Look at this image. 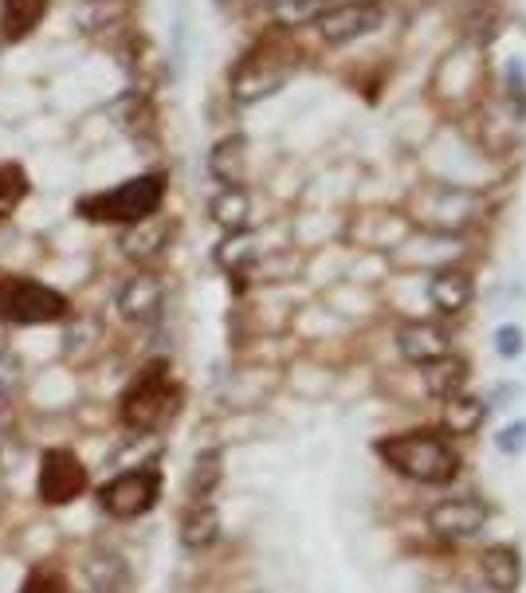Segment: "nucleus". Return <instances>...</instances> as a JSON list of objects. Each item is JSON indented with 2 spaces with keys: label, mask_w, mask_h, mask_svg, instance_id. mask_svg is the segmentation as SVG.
<instances>
[{
  "label": "nucleus",
  "mask_w": 526,
  "mask_h": 593,
  "mask_svg": "<svg viewBox=\"0 0 526 593\" xmlns=\"http://www.w3.org/2000/svg\"><path fill=\"white\" fill-rule=\"evenodd\" d=\"M377 456L397 476H405L413 484H448L460 472V452L452 448L448 436L432 429L385 436V440H377Z\"/></svg>",
  "instance_id": "1"
},
{
  "label": "nucleus",
  "mask_w": 526,
  "mask_h": 593,
  "mask_svg": "<svg viewBox=\"0 0 526 593\" xmlns=\"http://www.w3.org/2000/svg\"><path fill=\"white\" fill-rule=\"evenodd\" d=\"M165 201V177L161 173H142L134 181H122L106 193L83 197L75 209L87 220H103V224H138L146 216H154Z\"/></svg>",
  "instance_id": "2"
},
{
  "label": "nucleus",
  "mask_w": 526,
  "mask_h": 593,
  "mask_svg": "<svg viewBox=\"0 0 526 593\" xmlns=\"http://www.w3.org/2000/svg\"><path fill=\"white\" fill-rule=\"evenodd\" d=\"M71 303L55 287L28 275H0V323L44 326L67 319Z\"/></svg>",
  "instance_id": "3"
},
{
  "label": "nucleus",
  "mask_w": 526,
  "mask_h": 593,
  "mask_svg": "<svg viewBox=\"0 0 526 593\" xmlns=\"http://www.w3.org/2000/svg\"><path fill=\"white\" fill-rule=\"evenodd\" d=\"M177 409V389L169 385V366L154 362L146 366L138 381L122 397V421L134 432H158Z\"/></svg>",
  "instance_id": "4"
},
{
  "label": "nucleus",
  "mask_w": 526,
  "mask_h": 593,
  "mask_svg": "<svg viewBox=\"0 0 526 593\" xmlns=\"http://www.w3.org/2000/svg\"><path fill=\"white\" fill-rule=\"evenodd\" d=\"M158 495H161L158 468H134V472L114 476L99 491V503H103L106 515H114V519H138V515H146L158 503Z\"/></svg>",
  "instance_id": "5"
},
{
  "label": "nucleus",
  "mask_w": 526,
  "mask_h": 593,
  "mask_svg": "<svg viewBox=\"0 0 526 593\" xmlns=\"http://www.w3.org/2000/svg\"><path fill=\"white\" fill-rule=\"evenodd\" d=\"M291 75V59L283 52H271V48H260L252 52L232 75V99L236 103H260L267 95H275Z\"/></svg>",
  "instance_id": "6"
},
{
  "label": "nucleus",
  "mask_w": 526,
  "mask_h": 593,
  "mask_svg": "<svg viewBox=\"0 0 526 593\" xmlns=\"http://www.w3.org/2000/svg\"><path fill=\"white\" fill-rule=\"evenodd\" d=\"M87 484H91V480H87V468H83V460H79L75 452H67V448L44 452L36 491H40V499H44L48 507H63V503L79 499V495L87 491Z\"/></svg>",
  "instance_id": "7"
},
{
  "label": "nucleus",
  "mask_w": 526,
  "mask_h": 593,
  "mask_svg": "<svg viewBox=\"0 0 526 593\" xmlns=\"http://www.w3.org/2000/svg\"><path fill=\"white\" fill-rule=\"evenodd\" d=\"M487 515H491L487 503H479L475 495L440 499V503L428 511V531L448 542H464V539H475V535L487 527Z\"/></svg>",
  "instance_id": "8"
},
{
  "label": "nucleus",
  "mask_w": 526,
  "mask_h": 593,
  "mask_svg": "<svg viewBox=\"0 0 526 593\" xmlns=\"http://www.w3.org/2000/svg\"><path fill=\"white\" fill-rule=\"evenodd\" d=\"M381 8L377 4H338V8H326L318 16V36L330 44V48H342L350 40H362L369 32L381 28Z\"/></svg>",
  "instance_id": "9"
},
{
  "label": "nucleus",
  "mask_w": 526,
  "mask_h": 593,
  "mask_svg": "<svg viewBox=\"0 0 526 593\" xmlns=\"http://www.w3.org/2000/svg\"><path fill=\"white\" fill-rule=\"evenodd\" d=\"M397 350H401V358L405 362H413V366H436V362H444V358H452V338H448V330L440 323H405L397 330Z\"/></svg>",
  "instance_id": "10"
},
{
  "label": "nucleus",
  "mask_w": 526,
  "mask_h": 593,
  "mask_svg": "<svg viewBox=\"0 0 526 593\" xmlns=\"http://www.w3.org/2000/svg\"><path fill=\"white\" fill-rule=\"evenodd\" d=\"M161 303H165V283L150 271H138L118 291V315L126 323H154L161 315Z\"/></svg>",
  "instance_id": "11"
},
{
  "label": "nucleus",
  "mask_w": 526,
  "mask_h": 593,
  "mask_svg": "<svg viewBox=\"0 0 526 593\" xmlns=\"http://www.w3.org/2000/svg\"><path fill=\"white\" fill-rule=\"evenodd\" d=\"M169 236H173V224H169L165 216L154 213V216H146V220H138V224H130V228L122 232L118 248H122L126 260H134V264H150V260H158L161 252H165Z\"/></svg>",
  "instance_id": "12"
},
{
  "label": "nucleus",
  "mask_w": 526,
  "mask_h": 593,
  "mask_svg": "<svg viewBox=\"0 0 526 593\" xmlns=\"http://www.w3.org/2000/svg\"><path fill=\"white\" fill-rule=\"evenodd\" d=\"M428 299L440 315H460L475 299V283L464 268H440L428 279Z\"/></svg>",
  "instance_id": "13"
},
{
  "label": "nucleus",
  "mask_w": 526,
  "mask_h": 593,
  "mask_svg": "<svg viewBox=\"0 0 526 593\" xmlns=\"http://www.w3.org/2000/svg\"><path fill=\"white\" fill-rule=\"evenodd\" d=\"M479 574H483V582H487L491 593H515L519 582H523V558H519L515 546L491 542L483 550V558H479Z\"/></svg>",
  "instance_id": "14"
},
{
  "label": "nucleus",
  "mask_w": 526,
  "mask_h": 593,
  "mask_svg": "<svg viewBox=\"0 0 526 593\" xmlns=\"http://www.w3.org/2000/svg\"><path fill=\"white\" fill-rule=\"evenodd\" d=\"M424 209H428L424 220H428L432 228L452 232V228H464V224L475 220V197L472 193H460V189H440V193H432V197L424 201Z\"/></svg>",
  "instance_id": "15"
},
{
  "label": "nucleus",
  "mask_w": 526,
  "mask_h": 593,
  "mask_svg": "<svg viewBox=\"0 0 526 593\" xmlns=\"http://www.w3.org/2000/svg\"><path fill=\"white\" fill-rule=\"evenodd\" d=\"M48 16V0H0V40L20 44Z\"/></svg>",
  "instance_id": "16"
},
{
  "label": "nucleus",
  "mask_w": 526,
  "mask_h": 593,
  "mask_svg": "<svg viewBox=\"0 0 526 593\" xmlns=\"http://www.w3.org/2000/svg\"><path fill=\"white\" fill-rule=\"evenodd\" d=\"M244 169H248V142L240 134L216 142L209 154V173L224 185V189H236L244 185Z\"/></svg>",
  "instance_id": "17"
},
{
  "label": "nucleus",
  "mask_w": 526,
  "mask_h": 593,
  "mask_svg": "<svg viewBox=\"0 0 526 593\" xmlns=\"http://www.w3.org/2000/svg\"><path fill=\"white\" fill-rule=\"evenodd\" d=\"M220 535V515L212 503H189L185 519H181V542L189 550H205Z\"/></svg>",
  "instance_id": "18"
},
{
  "label": "nucleus",
  "mask_w": 526,
  "mask_h": 593,
  "mask_svg": "<svg viewBox=\"0 0 526 593\" xmlns=\"http://www.w3.org/2000/svg\"><path fill=\"white\" fill-rule=\"evenodd\" d=\"M483 417H487V405L472 393H456L444 401V429L452 436H475Z\"/></svg>",
  "instance_id": "19"
},
{
  "label": "nucleus",
  "mask_w": 526,
  "mask_h": 593,
  "mask_svg": "<svg viewBox=\"0 0 526 593\" xmlns=\"http://www.w3.org/2000/svg\"><path fill=\"white\" fill-rule=\"evenodd\" d=\"M212 220L232 236V232H244L248 228V216H252V201H248V193L236 185V189H220L216 197H212L209 205Z\"/></svg>",
  "instance_id": "20"
},
{
  "label": "nucleus",
  "mask_w": 526,
  "mask_h": 593,
  "mask_svg": "<svg viewBox=\"0 0 526 593\" xmlns=\"http://www.w3.org/2000/svg\"><path fill=\"white\" fill-rule=\"evenodd\" d=\"M220 476H224L220 448H205L193 460V472H189V495H193V503H212V491L220 487Z\"/></svg>",
  "instance_id": "21"
},
{
  "label": "nucleus",
  "mask_w": 526,
  "mask_h": 593,
  "mask_svg": "<svg viewBox=\"0 0 526 593\" xmlns=\"http://www.w3.org/2000/svg\"><path fill=\"white\" fill-rule=\"evenodd\" d=\"M464 381H468V366H464L460 358H444V362L428 366V374H424L428 393H432V397H440V401H448V397L464 393Z\"/></svg>",
  "instance_id": "22"
},
{
  "label": "nucleus",
  "mask_w": 526,
  "mask_h": 593,
  "mask_svg": "<svg viewBox=\"0 0 526 593\" xmlns=\"http://www.w3.org/2000/svg\"><path fill=\"white\" fill-rule=\"evenodd\" d=\"M252 260H256V240H252L248 232H232V236L220 244V252H216V264L224 271H232V275H240Z\"/></svg>",
  "instance_id": "23"
},
{
  "label": "nucleus",
  "mask_w": 526,
  "mask_h": 593,
  "mask_svg": "<svg viewBox=\"0 0 526 593\" xmlns=\"http://www.w3.org/2000/svg\"><path fill=\"white\" fill-rule=\"evenodd\" d=\"M330 8V0H275V20L287 28L318 24V16Z\"/></svg>",
  "instance_id": "24"
},
{
  "label": "nucleus",
  "mask_w": 526,
  "mask_h": 593,
  "mask_svg": "<svg viewBox=\"0 0 526 593\" xmlns=\"http://www.w3.org/2000/svg\"><path fill=\"white\" fill-rule=\"evenodd\" d=\"M118 578H122V566H118L114 554H95L87 562V586H91V593H110L118 586Z\"/></svg>",
  "instance_id": "25"
},
{
  "label": "nucleus",
  "mask_w": 526,
  "mask_h": 593,
  "mask_svg": "<svg viewBox=\"0 0 526 593\" xmlns=\"http://www.w3.org/2000/svg\"><path fill=\"white\" fill-rule=\"evenodd\" d=\"M28 185H24V173L12 169V165H0V220L12 213L20 201H24Z\"/></svg>",
  "instance_id": "26"
},
{
  "label": "nucleus",
  "mask_w": 526,
  "mask_h": 593,
  "mask_svg": "<svg viewBox=\"0 0 526 593\" xmlns=\"http://www.w3.org/2000/svg\"><path fill=\"white\" fill-rule=\"evenodd\" d=\"M495 354L499 358H523L526 354V334H523V326L519 323H503L499 330H495Z\"/></svg>",
  "instance_id": "27"
},
{
  "label": "nucleus",
  "mask_w": 526,
  "mask_h": 593,
  "mask_svg": "<svg viewBox=\"0 0 526 593\" xmlns=\"http://www.w3.org/2000/svg\"><path fill=\"white\" fill-rule=\"evenodd\" d=\"M20 593H67V582H63V574L52 570V566H36V570L24 578Z\"/></svg>",
  "instance_id": "28"
},
{
  "label": "nucleus",
  "mask_w": 526,
  "mask_h": 593,
  "mask_svg": "<svg viewBox=\"0 0 526 593\" xmlns=\"http://www.w3.org/2000/svg\"><path fill=\"white\" fill-rule=\"evenodd\" d=\"M495 448H499L503 456H523L526 452V421H511V425H503L499 436H495Z\"/></svg>",
  "instance_id": "29"
},
{
  "label": "nucleus",
  "mask_w": 526,
  "mask_h": 593,
  "mask_svg": "<svg viewBox=\"0 0 526 593\" xmlns=\"http://www.w3.org/2000/svg\"><path fill=\"white\" fill-rule=\"evenodd\" d=\"M20 381H24L20 378V362L4 354V358H0V397H12V393L20 389Z\"/></svg>",
  "instance_id": "30"
},
{
  "label": "nucleus",
  "mask_w": 526,
  "mask_h": 593,
  "mask_svg": "<svg viewBox=\"0 0 526 593\" xmlns=\"http://www.w3.org/2000/svg\"><path fill=\"white\" fill-rule=\"evenodd\" d=\"M507 91H511V99H526V63L523 59H511L507 63Z\"/></svg>",
  "instance_id": "31"
},
{
  "label": "nucleus",
  "mask_w": 526,
  "mask_h": 593,
  "mask_svg": "<svg viewBox=\"0 0 526 593\" xmlns=\"http://www.w3.org/2000/svg\"><path fill=\"white\" fill-rule=\"evenodd\" d=\"M12 425V397H0V429Z\"/></svg>",
  "instance_id": "32"
},
{
  "label": "nucleus",
  "mask_w": 526,
  "mask_h": 593,
  "mask_svg": "<svg viewBox=\"0 0 526 593\" xmlns=\"http://www.w3.org/2000/svg\"><path fill=\"white\" fill-rule=\"evenodd\" d=\"M8 354V334H4V323H0V358Z\"/></svg>",
  "instance_id": "33"
},
{
  "label": "nucleus",
  "mask_w": 526,
  "mask_h": 593,
  "mask_svg": "<svg viewBox=\"0 0 526 593\" xmlns=\"http://www.w3.org/2000/svg\"><path fill=\"white\" fill-rule=\"evenodd\" d=\"M346 4H373V0H346Z\"/></svg>",
  "instance_id": "34"
},
{
  "label": "nucleus",
  "mask_w": 526,
  "mask_h": 593,
  "mask_svg": "<svg viewBox=\"0 0 526 593\" xmlns=\"http://www.w3.org/2000/svg\"><path fill=\"white\" fill-rule=\"evenodd\" d=\"M464 593H475V590H464Z\"/></svg>",
  "instance_id": "35"
}]
</instances>
